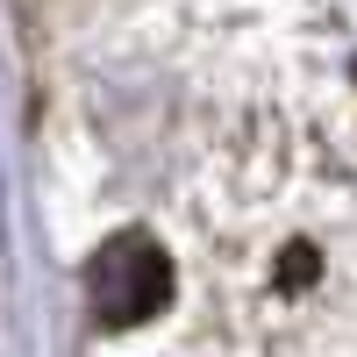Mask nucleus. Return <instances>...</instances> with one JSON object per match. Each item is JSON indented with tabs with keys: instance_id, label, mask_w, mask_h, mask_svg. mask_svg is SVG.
<instances>
[{
	"instance_id": "nucleus-1",
	"label": "nucleus",
	"mask_w": 357,
	"mask_h": 357,
	"mask_svg": "<svg viewBox=\"0 0 357 357\" xmlns=\"http://www.w3.org/2000/svg\"><path fill=\"white\" fill-rule=\"evenodd\" d=\"M86 307L100 329H136L172 307V257L158 250V236L122 229L86 257Z\"/></svg>"
}]
</instances>
